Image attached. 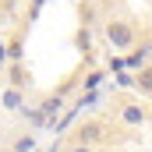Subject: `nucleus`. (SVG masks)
Segmentation results:
<instances>
[{
	"mask_svg": "<svg viewBox=\"0 0 152 152\" xmlns=\"http://www.w3.org/2000/svg\"><path fill=\"white\" fill-rule=\"evenodd\" d=\"M106 39H110L113 50H127V46L134 42V28H131L127 21H110V25H106Z\"/></svg>",
	"mask_w": 152,
	"mask_h": 152,
	"instance_id": "nucleus-1",
	"label": "nucleus"
},
{
	"mask_svg": "<svg viewBox=\"0 0 152 152\" xmlns=\"http://www.w3.org/2000/svg\"><path fill=\"white\" fill-rule=\"evenodd\" d=\"M96 134H99V127H96V124H88V127H81V142H85V145H88V142H92Z\"/></svg>",
	"mask_w": 152,
	"mask_h": 152,
	"instance_id": "nucleus-6",
	"label": "nucleus"
},
{
	"mask_svg": "<svg viewBox=\"0 0 152 152\" xmlns=\"http://www.w3.org/2000/svg\"><path fill=\"white\" fill-rule=\"evenodd\" d=\"M124 120H127V124H142V120H145V110H142V106H127V110H124Z\"/></svg>",
	"mask_w": 152,
	"mask_h": 152,
	"instance_id": "nucleus-3",
	"label": "nucleus"
},
{
	"mask_svg": "<svg viewBox=\"0 0 152 152\" xmlns=\"http://www.w3.org/2000/svg\"><path fill=\"white\" fill-rule=\"evenodd\" d=\"M0 152H14V149H0Z\"/></svg>",
	"mask_w": 152,
	"mask_h": 152,
	"instance_id": "nucleus-9",
	"label": "nucleus"
},
{
	"mask_svg": "<svg viewBox=\"0 0 152 152\" xmlns=\"http://www.w3.org/2000/svg\"><path fill=\"white\" fill-rule=\"evenodd\" d=\"M18 103H21V92H14V88L4 92V106H7V110H18Z\"/></svg>",
	"mask_w": 152,
	"mask_h": 152,
	"instance_id": "nucleus-5",
	"label": "nucleus"
},
{
	"mask_svg": "<svg viewBox=\"0 0 152 152\" xmlns=\"http://www.w3.org/2000/svg\"><path fill=\"white\" fill-rule=\"evenodd\" d=\"M134 85H138L145 96H152V67H142V71H138V78H134Z\"/></svg>",
	"mask_w": 152,
	"mask_h": 152,
	"instance_id": "nucleus-2",
	"label": "nucleus"
},
{
	"mask_svg": "<svg viewBox=\"0 0 152 152\" xmlns=\"http://www.w3.org/2000/svg\"><path fill=\"white\" fill-rule=\"evenodd\" d=\"M67 152H92V145H85V142H78L75 149H67Z\"/></svg>",
	"mask_w": 152,
	"mask_h": 152,
	"instance_id": "nucleus-7",
	"label": "nucleus"
},
{
	"mask_svg": "<svg viewBox=\"0 0 152 152\" xmlns=\"http://www.w3.org/2000/svg\"><path fill=\"white\" fill-rule=\"evenodd\" d=\"M0 64H4V46H0Z\"/></svg>",
	"mask_w": 152,
	"mask_h": 152,
	"instance_id": "nucleus-8",
	"label": "nucleus"
},
{
	"mask_svg": "<svg viewBox=\"0 0 152 152\" xmlns=\"http://www.w3.org/2000/svg\"><path fill=\"white\" fill-rule=\"evenodd\" d=\"M32 149H36V138H32V134H25V138L14 142V152H32Z\"/></svg>",
	"mask_w": 152,
	"mask_h": 152,
	"instance_id": "nucleus-4",
	"label": "nucleus"
}]
</instances>
